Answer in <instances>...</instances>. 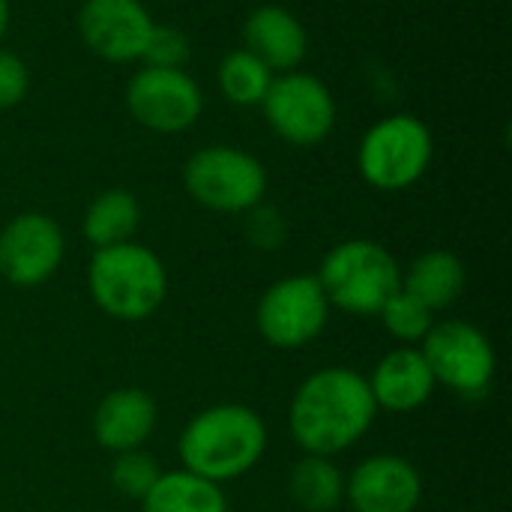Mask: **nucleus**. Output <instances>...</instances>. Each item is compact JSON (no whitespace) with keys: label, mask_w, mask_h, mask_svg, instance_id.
Masks as SVG:
<instances>
[{"label":"nucleus","mask_w":512,"mask_h":512,"mask_svg":"<svg viewBox=\"0 0 512 512\" xmlns=\"http://www.w3.org/2000/svg\"><path fill=\"white\" fill-rule=\"evenodd\" d=\"M378 417L369 381L348 366H327L300 381L288 405V432L303 453L330 456L360 444Z\"/></svg>","instance_id":"f257e3e1"},{"label":"nucleus","mask_w":512,"mask_h":512,"mask_svg":"<svg viewBox=\"0 0 512 512\" xmlns=\"http://www.w3.org/2000/svg\"><path fill=\"white\" fill-rule=\"evenodd\" d=\"M264 453L267 423L255 408L240 402H222L192 414L177 441L180 468L219 486L246 477Z\"/></svg>","instance_id":"f03ea898"},{"label":"nucleus","mask_w":512,"mask_h":512,"mask_svg":"<svg viewBox=\"0 0 512 512\" xmlns=\"http://www.w3.org/2000/svg\"><path fill=\"white\" fill-rule=\"evenodd\" d=\"M87 291L99 312L114 321L138 324L159 312L168 297V270L162 258L129 240L96 249L87 267Z\"/></svg>","instance_id":"7ed1b4c3"},{"label":"nucleus","mask_w":512,"mask_h":512,"mask_svg":"<svg viewBox=\"0 0 512 512\" xmlns=\"http://www.w3.org/2000/svg\"><path fill=\"white\" fill-rule=\"evenodd\" d=\"M315 279L324 288L330 309L369 318L402 288V267L387 246L357 237L333 246Z\"/></svg>","instance_id":"20e7f679"},{"label":"nucleus","mask_w":512,"mask_h":512,"mask_svg":"<svg viewBox=\"0 0 512 512\" xmlns=\"http://www.w3.org/2000/svg\"><path fill=\"white\" fill-rule=\"evenodd\" d=\"M420 351L438 387L462 399H480L492 390L498 354L492 339L477 324L462 318L435 321L429 336L420 342Z\"/></svg>","instance_id":"39448f33"},{"label":"nucleus","mask_w":512,"mask_h":512,"mask_svg":"<svg viewBox=\"0 0 512 512\" xmlns=\"http://www.w3.org/2000/svg\"><path fill=\"white\" fill-rule=\"evenodd\" d=\"M432 153L435 144L429 126L411 114H396L375 123L363 135L357 165L369 186L381 192H399L426 174Z\"/></svg>","instance_id":"423d86ee"},{"label":"nucleus","mask_w":512,"mask_h":512,"mask_svg":"<svg viewBox=\"0 0 512 512\" xmlns=\"http://www.w3.org/2000/svg\"><path fill=\"white\" fill-rule=\"evenodd\" d=\"M330 321V303L315 276H285L273 282L255 306L258 336L276 351H300L312 345Z\"/></svg>","instance_id":"0eeeda50"},{"label":"nucleus","mask_w":512,"mask_h":512,"mask_svg":"<svg viewBox=\"0 0 512 512\" xmlns=\"http://www.w3.org/2000/svg\"><path fill=\"white\" fill-rule=\"evenodd\" d=\"M186 192L213 213H246L264 201V165L237 147H204L183 171Z\"/></svg>","instance_id":"6e6552de"},{"label":"nucleus","mask_w":512,"mask_h":512,"mask_svg":"<svg viewBox=\"0 0 512 512\" xmlns=\"http://www.w3.org/2000/svg\"><path fill=\"white\" fill-rule=\"evenodd\" d=\"M267 123L294 147L321 144L336 123V102L324 81L306 72H285L264 96Z\"/></svg>","instance_id":"1a4fd4ad"},{"label":"nucleus","mask_w":512,"mask_h":512,"mask_svg":"<svg viewBox=\"0 0 512 512\" xmlns=\"http://www.w3.org/2000/svg\"><path fill=\"white\" fill-rule=\"evenodd\" d=\"M66 255L60 225L45 213H21L0 231V276L15 288L45 285Z\"/></svg>","instance_id":"9d476101"},{"label":"nucleus","mask_w":512,"mask_h":512,"mask_svg":"<svg viewBox=\"0 0 512 512\" xmlns=\"http://www.w3.org/2000/svg\"><path fill=\"white\" fill-rule=\"evenodd\" d=\"M126 105L132 117L153 132H183L201 117L204 99L183 69L144 66L126 87Z\"/></svg>","instance_id":"9b49d317"},{"label":"nucleus","mask_w":512,"mask_h":512,"mask_svg":"<svg viewBox=\"0 0 512 512\" xmlns=\"http://www.w3.org/2000/svg\"><path fill=\"white\" fill-rule=\"evenodd\" d=\"M345 504L354 512H417L423 504V474L396 453L366 456L345 477Z\"/></svg>","instance_id":"f8f14e48"},{"label":"nucleus","mask_w":512,"mask_h":512,"mask_svg":"<svg viewBox=\"0 0 512 512\" xmlns=\"http://www.w3.org/2000/svg\"><path fill=\"white\" fill-rule=\"evenodd\" d=\"M78 30L93 54L126 63L144 54L153 18L141 0H87L78 12Z\"/></svg>","instance_id":"ddd939ff"},{"label":"nucleus","mask_w":512,"mask_h":512,"mask_svg":"<svg viewBox=\"0 0 512 512\" xmlns=\"http://www.w3.org/2000/svg\"><path fill=\"white\" fill-rule=\"evenodd\" d=\"M366 381L378 411H390V414H414L438 390L423 351L411 345H399L387 351L366 375Z\"/></svg>","instance_id":"4468645a"},{"label":"nucleus","mask_w":512,"mask_h":512,"mask_svg":"<svg viewBox=\"0 0 512 512\" xmlns=\"http://www.w3.org/2000/svg\"><path fill=\"white\" fill-rule=\"evenodd\" d=\"M159 408L141 387L111 390L93 411V441L111 456L141 450L156 432Z\"/></svg>","instance_id":"2eb2a0df"},{"label":"nucleus","mask_w":512,"mask_h":512,"mask_svg":"<svg viewBox=\"0 0 512 512\" xmlns=\"http://www.w3.org/2000/svg\"><path fill=\"white\" fill-rule=\"evenodd\" d=\"M246 51L255 54L267 69H294L306 57V30L282 6H261L246 18L243 27Z\"/></svg>","instance_id":"dca6fc26"},{"label":"nucleus","mask_w":512,"mask_h":512,"mask_svg":"<svg viewBox=\"0 0 512 512\" xmlns=\"http://www.w3.org/2000/svg\"><path fill=\"white\" fill-rule=\"evenodd\" d=\"M468 270L465 261L450 249H429L402 270V291L417 297L435 315L456 306L465 294Z\"/></svg>","instance_id":"f3484780"},{"label":"nucleus","mask_w":512,"mask_h":512,"mask_svg":"<svg viewBox=\"0 0 512 512\" xmlns=\"http://www.w3.org/2000/svg\"><path fill=\"white\" fill-rule=\"evenodd\" d=\"M138 504L141 512H228L225 489L186 468L162 471Z\"/></svg>","instance_id":"a211bd4d"},{"label":"nucleus","mask_w":512,"mask_h":512,"mask_svg":"<svg viewBox=\"0 0 512 512\" xmlns=\"http://www.w3.org/2000/svg\"><path fill=\"white\" fill-rule=\"evenodd\" d=\"M288 495L303 512H336L345 504V474L336 459L303 453L288 471Z\"/></svg>","instance_id":"6ab92c4d"},{"label":"nucleus","mask_w":512,"mask_h":512,"mask_svg":"<svg viewBox=\"0 0 512 512\" xmlns=\"http://www.w3.org/2000/svg\"><path fill=\"white\" fill-rule=\"evenodd\" d=\"M141 225V204L126 189H108L96 195L84 213V237L93 249L129 243Z\"/></svg>","instance_id":"aec40b11"},{"label":"nucleus","mask_w":512,"mask_h":512,"mask_svg":"<svg viewBox=\"0 0 512 512\" xmlns=\"http://www.w3.org/2000/svg\"><path fill=\"white\" fill-rule=\"evenodd\" d=\"M273 81V69H267L246 48L231 51L219 63V87L237 105H261Z\"/></svg>","instance_id":"412c9836"},{"label":"nucleus","mask_w":512,"mask_h":512,"mask_svg":"<svg viewBox=\"0 0 512 512\" xmlns=\"http://www.w3.org/2000/svg\"><path fill=\"white\" fill-rule=\"evenodd\" d=\"M384 330L402 342V345H411V348H420V342L429 336V330L435 327V312L429 306H423L417 297H411L408 291H396L378 312Z\"/></svg>","instance_id":"4be33fe9"},{"label":"nucleus","mask_w":512,"mask_h":512,"mask_svg":"<svg viewBox=\"0 0 512 512\" xmlns=\"http://www.w3.org/2000/svg\"><path fill=\"white\" fill-rule=\"evenodd\" d=\"M162 468H159V459L150 456L144 447L141 450H129V453H117L114 462H111V486L120 498H129V501H141L153 483L159 480Z\"/></svg>","instance_id":"5701e85b"},{"label":"nucleus","mask_w":512,"mask_h":512,"mask_svg":"<svg viewBox=\"0 0 512 512\" xmlns=\"http://www.w3.org/2000/svg\"><path fill=\"white\" fill-rule=\"evenodd\" d=\"M141 60H147V66L156 69H183V63L189 60V39L174 27L153 24Z\"/></svg>","instance_id":"b1692460"},{"label":"nucleus","mask_w":512,"mask_h":512,"mask_svg":"<svg viewBox=\"0 0 512 512\" xmlns=\"http://www.w3.org/2000/svg\"><path fill=\"white\" fill-rule=\"evenodd\" d=\"M246 240L261 252H276L288 240V222L276 207L255 204L246 210Z\"/></svg>","instance_id":"393cba45"},{"label":"nucleus","mask_w":512,"mask_h":512,"mask_svg":"<svg viewBox=\"0 0 512 512\" xmlns=\"http://www.w3.org/2000/svg\"><path fill=\"white\" fill-rule=\"evenodd\" d=\"M27 87H30V75L21 57L0 51V108L18 105L27 96Z\"/></svg>","instance_id":"a878e982"},{"label":"nucleus","mask_w":512,"mask_h":512,"mask_svg":"<svg viewBox=\"0 0 512 512\" xmlns=\"http://www.w3.org/2000/svg\"><path fill=\"white\" fill-rule=\"evenodd\" d=\"M6 27H9V3H6V0H0V39H3Z\"/></svg>","instance_id":"bb28decb"}]
</instances>
